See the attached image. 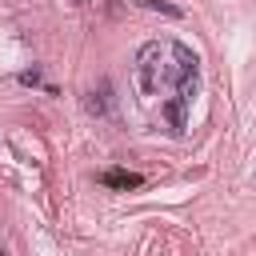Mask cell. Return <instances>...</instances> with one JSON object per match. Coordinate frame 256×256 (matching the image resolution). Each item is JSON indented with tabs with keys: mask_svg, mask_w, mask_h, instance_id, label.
I'll list each match as a JSON object with an SVG mask.
<instances>
[{
	"mask_svg": "<svg viewBox=\"0 0 256 256\" xmlns=\"http://www.w3.org/2000/svg\"><path fill=\"white\" fill-rule=\"evenodd\" d=\"M104 96H108V80H104L100 88H92V92L84 96V108H88L92 116H104V112H108V100H104Z\"/></svg>",
	"mask_w": 256,
	"mask_h": 256,
	"instance_id": "3",
	"label": "cell"
},
{
	"mask_svg": "<svg viewBox=\"0 0 256 256\" xmlns=\"http://www.w3.org/2000/svg\"><path fill=\"white\" fill-rule=\"evenodd\" d=\"M100 184H104V188H120V192H128V188H140L144 176H140V172H128V168H108V172L100 176Z\"/></svg>",
	"mask_w": 256,
	"mask_h": 256,
	"instance_id": "2",
	"label": "cell"
},
{
	"mask_svg": "<svg viewBox=\"0 0 256 256\" xmlns=\"http://www.w3.org/2000/svg\"><path fill=\"white\" fill-rule=\"evenodd\" d=\"M140 4H144V8H152V12H164V16H172V20H180V16H184V12H180L176 4H168V0H140Z\"/></svg>",
	"mask_w": 256,
	"mask_h": 256,
	"instance_id": "4",
	"label": "cell"
},
{
	"mask_svg": "<svg viewBox=\"0 0 256 256\" xmlns=\"http://www.w3.org/2000/svg\"><path fill=\"white\" fill-rule=\"evenodd\" d=\"M192 72H200V60L180 40H148L136 52V64H132L136 92L144 100H156V96L172 92L180 84V76H192Z\"/></svg>",
	"mask_w": 256,
	"mask_h": 256,
	"instance_id": "1",
	"label": "cell"
},
{
	"mask_svg": "<svg viewBox=\"0 0 256 256\" xmlns=\"http://www.w3.org/2000/svg\"><path fill=\"white\" fill-rule=\"evenodd\" d=\"M16 80H20L24 88H40V84H44V76H40V68H28V72H20Z\"/></svg>",
	"mask_w": 256,
	"mask_h": 256,
	"instance_id": "5",
	"label": "cell"
}]
</instances>
